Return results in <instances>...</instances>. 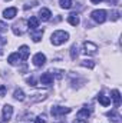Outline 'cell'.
<instances>
[{"mask_svg": "<svg viewBox=\"0 0 122 123\" xmlns=\"http://www.w3.org/2000/svg\"><path fill=\"white\" fill-rule=\"evenodd\" d=\"M6 1H10V0H6Z\"/></svg>", "mask_w": 122, "mask_h": 123, "instance_id": "33", "label": "cell"}, {"mask_svg": "<svg viewBox=\"0 0 122 123\" xmlns=\"http://www.w3.org/2000/svg\"><path fill=\"white\" fill-rule=\"evenodd\" d=\"M106 116L109 117V120H112V123H121V116H119V113L116 112V109H115V110L108 112V113H106Z\"/></svg>", "mask_w": 122, "mask_h": 123, "instance_id": "11", "label": "cell"}, {"mask_svg": "<svg viewBox=\"0 0 122 123\" xmlns=\"http://www.w3.org/2000/svg\"><path fill=\"white\" fill-rule=\"evenodd\" d=\"M4 31H7V25L4 22H0V33H4Z\"/></svg>", "mask_w": 122, "mask_h": 123, "instance_id": "27", "label": "cell"}, {"mask_svg": "<svg viewBox=\"0 0 122 123\" xmlns=\"http://www.w3.org/2000/svg\"><path fill=\"white\" fill-rule=\"evenodd\" d=\"M42 36H43V29H39L37 31L32 30V39H33V42H34V43H37V42H40V39H42Z\"/></svg>", "mask_w": 122, "mask_h": 123, "instance_id": "19", "label": "cell"}, {"mask_svg": "<svg viewBox=\"0 0 122 123\" xmlns=\"http://www.w3.org/2000/svg\"><path fill=\"white\" fill-rule=\"evenodd\" d=\"M53 73H55V76H56V79H62V76H63V74H62V73H63L62 70H55Z\"/></svg>", "mask_w": 122, "mask_h": 123, "instance_id": "29", "label": "cell"}, {"mask_svg": "<svg viewBox=\"0 0 122 123\" xmlns=\"http://www.w3.org/2000/svg\"><path fill=\"white\" fill-rule=\"evenodd\" d=\"M26 26H27V22H26L25 19H20L19 22H16V23L12 26L13 33H14L16 36H22V34H25V31H26Z\"/></svg>", "mask_w": 122, "mask_h": 123, "instance_id": "2", "label": "cell"}, {"mask_svg": "<svg viewBox=\"0 0 122 123\" xmlns=\"http://www.w3.org/2000/svg\"><path fill=\"white\" fill-rule=\"evenodd\" d=\"M16 14H17V9L16 7H9V9H6L3 12V17L4 19H13Z\"/></svg>", "mask_w": 122, "mask_h": 123, "instance_id": "12", "label": "cell"}, {"mask_svg": "<svg viewBox=\"0 0 122 123\" xmlns=\"http://www.w3.org/2000/svg\"><path fill=\"white\" fill-rule=\"evenodd\" d=\"M91 17L96 22V23L101 25V23H103V22L106 20V12H105V10H101V9H99V10H93L91 13Z\"/></svg>", "mask_w": 122, "mask_h": 123, "instance_id": "3", "label": "cell"}, {"mask_svg": "<svg viewBox=\"0 0 122 123\" xmlns=\"http://www.w3.org/2000/svg\"><path fill=\"white\" fill-rule=\"evenodd\" d=\"M19 55H20V59H22V60H27V57H29V47H27L26 44L20 46V49H19Z\"/></svg>", "mask_w": 122, "mask_h": 123, "instance_id": "17", "label": "cell"}, {"mask_svg": "<svg viewBox=\"0 0 122 123\" xmlns=\"http://www.w3.org/2000/svg\"><path fill=\"white\" fill-rule=\"evenodd\" d=\"M79 16L76 14V13H70L69 16H68V23L69 25H72V26H78L79 25Z\"/></svg>", "mask_w": 122, "mask_h": 123, "instance_id": "16", "label": "cell"}, {"mask_svg": "<svg viewBox=\"0 0 122 123\" xmlns=\"http://www.w3.org/2000/svg\"><path fill=\"white\" fill-rule=\"evenodd\" d=\"M62 9H70L72 7V0H61L59 1Z\"/></svg>", "mask_w": 122, "mask_h": 123, "instance_id": "22", "label": "cell"}, {"mask_svg": "<svg viewBox=\"0 0 122 123\" xmlns=\"http://www.w3.org/2000/svg\"><path fill=\"white\" fill-rule=\"evenodd\" d=\"M112 99H114V106H115V109H118L119 106H121V93L119 90H112Z\"/></svg>", "mask_w": 122, "mask_h": 123, "instance_id": "13", "label": "cell"}, {"mask_svg": "<svg viewBox=\"0 0 122 123\" xmlns=\"http://www.w3.org/2000/svg\"><path fill=\"white\" fill-rule=\"evenodd\" d=\"M12 115H13V106L4 105L3 106V122H9L12 119Z\"/></svg>", "mask_w": 122, "mask_h": 123, "instance_id": "10", "label": "cell"}, {"mask_svg": "<svg viewBox=\"0 0 122 123\" xmlns=\"http://www.w3.org/2000/svg\"><path fill=\"white\" fill-rule=\"evenodd\" d=\"M19 60H22L19 53H12V55L7 57V62H9V64H12V66H16V64H19Z\"/></svg>", "mask_w": 122, "mask_h": 123, "instance_id": "15", "label": "cell"}, {"mask_svg": "<svg viewBox=\"0 0 122 123\" xmlns=\"http://www.w3.org/2000/svg\"><path fill=\"white\" fill-rule=\"evenodd\" d=\"M98 100H99V103H101L102 106H109V105H111V97H109V96L101 94V96H98Z\"/></svg>", "mask_w": 122, "mask_h": 123, "instance_id": "21", "label": "cell"}, {"mask_svg": "<svg viewBox=\"0 0 122 123\" xmlns=\"http://www.w3.org/2000/svg\"><path fill=\"white\" fill-rule=\"evenodd\" d=\"M6 92H7L6 86H4V85H1V86H0V96H4V94H6Z\"/></svg>", "mask_w": 122, "mask_h": 123, "instance_id": "28", "label": "cell"}, {"mask_svg": "<svg viewBox=\"0 0 122 123\" xmlns=\"http://www.w3.org/2000/svg\"><path fill=\"white\" fill-rule=\"evenodd\" d=\"M50 16H52V13H50L49 9H40V12H39V19H40V20L47 22V20L50 19Z\"/></svg>", "mask_w": 122, "mask_h": 123, "instance_id": "14", "label": "cell"}, {"mask_svg": "<svg viewBox=\"0 0 122 123\" xmlns=\"http://www.w3.org/2000/svg\"><path fill=\"white\" fill-rule=\"evenodd\" d=\"M34 123H46V116L45 115H40L34 119Z\"/></svg>", "mask_w": 122, "mask_h": 123, "instance_id": "26", "label": "cell"}, {"mask_svg": "<svg viewBox=\"0 0 122 123\" xmlns=\"http://www.w3.org/2000/svg\"><path fill=\"white\" fill-rule=\"evenodd\" d=\"M40 83L45 85V86H50V85L53 83V74H52L50 72L43 73V74L40 76Z\"/></svg>", "mask_w": 122, "mask_h": 123, "instance_id": "9", "label": "cell"}, {"mask_svg": "<svg viewBox=\"0 0 122 123\" xmlns=\"http://www.w3.org/2000/svg\"><path fill=\"white\" fill-rule=\"evenodd\" d=\"M81 64H82L83 67H89V69H93V67H95V62L93 60H82Z\"/></svg>", "mask_w": 122, "mask_h": 123, "instance_id": "24", "label": "cell"}, {"mask_svg": "<svg viewBox=\"0 0 122 123\" xmlns=\"http://www.w3.org/2000/svg\"><path fill=\"white\" fill-rule=\"evenodd\" d=\"M27 27H30V30H36L39 27V19L34 17V16H32L30 19L27 20Z\"/></svg>", "mask_w": 122, "mask_h": 123, "instance_id": "18", "label": "cell"}, {"mask_svg": "<svg viewBox=\"0 0 122 123\" xmlns=\"http://www.w3.org/2000/svg\"><path fill=\"white\" fill-rule=\"evenodd\" d=\"M89 116H91V112H89L86 107H83V109H81V110L78 112V115H76V120L81 122V123H88Z\"/></svg>", "mask_w": 122, "mask_h": 123, "instance_id": "5", "label": "cell"}, {"mask_svg": "<svg viewBox=\"0 0 122 123\" xmlns=\"http://www.w3.org/2000/svg\"><path fill=\"white\" fill-rule=\"evenodd\" d=\"M45 63H46V56H45L43 53H36V55L33 56V64H34L36 67H42Z\"/></svg>", "mask_w": 122, "mask_h": 123, "instance_id": "8", "label": "cell"}, {"mask_svg": "<svg viewBox=\"0 0 122 123\" xmlns=\"http://www.w3.org/2000/svg\"><path fill=\"white\" fill-rule=\"evenodd\" d=\"M50 40H52V44L61 46V44H63L65 42L69 40V33H66L65 30H56L53 34H52Z\"/></svg>", "mask_w": 122, "mask_h": 123, "instance_id": "1", "label": "cell"}, {"mask_svg": "<svg viewBox=\"0 0 122 123\" xmlns=\"http://www.w3.org/2000/svg\"><path fill=\"white\" fill-rule=\"evenodd\" d=\"M52 115L55 116V117H61L62 115H68V113H70V107H63V106H53L52 107Z\"/></svg>", "mask_w": 122, "mask_h": 123, "instance_id": "4", "label": "cell"}, {"mask_svg": "<svg viewBox=\"0 0 122 123\" xmlns=\"http://www.w3.org/2000/svg\"><path fill=\"white\" fill-rule=\"evenodd\" d=\"M6 43H7V40H6L3 36H0V46H4Z\"/></svg>", "mask_w": 122, "mask_h": 123, "instance_id": "31", "label": "cell"}, {"mask_svg": "<svg viewBox=\"0 0 122 123\" xmlns=\"http://www.w3.org/2000/svg\"><path fill=\"white\" fill-rule=\"evenodd\" d=\"M101 1H103V0H91V3H92V4H99Z\"/></svg>", "mask_w": 122, "mask_h": 123, "instance_id": "32", "label": "cell"}, {"mask_svg": "<svg viewBox=\"0 0 122 123\" xmlns=\"http://www.w3.org/2000/svg\"><path fill=\"white\" fill-rule=\"evenodd\" d=\"M27 83H29L30 86H36V80H34L33 77H30V79H27Z\"/></svg>", "mask_w": 122, "mask_h": 123, "instance_id": "30", "label": "cell"}, {"mask_svg": "<svg viewBox=\"0 0 122 123\" xmlns=\"http://www.w3.org/2000/svg\"><path fill=\"white\" fill-rule=\"evenodd\" d=\"M118 19H119V12H118V10H114V12L111 13V20H112V22H116Z\"/></svg>", "mask_w": 122, "mask_h": 123, "instance_id": "25", "label": "cell"}, {"mask_svg": "<svg viewBox=\"0 0 122 123\" xmlns=\"http://www.w3.org/2000/svg\"><path fill=\"white\" fill-rule=\"evenodd\" d=\"M13 97H14L16 100H19V102H23V100L26 99L25 92H23L22 89H16V90H14V93H13Z\"/></svg>", "mask_w": 122, "mask_h": 123, "instance_id": "20", "label": "cell"}, {"mask_svg": "<svg viewBox=\"0 0 122 123\" xmlns=\"http://www.w3.org/2000/svg\"><path fill=\"white\" fill-rule=\"evenodd\" d=\"M78 55H79V52H78V46H76V44H73V46L70 47V57L75 60V59L78 57Z\"/></svg>", "mask_w": 122, "mask_h": 123, "instance_id": "23", "label": "cell"}, {"mask_svg": "<svg viewBox=\"0 0 122 123\" xmlns=\"http://www.w3.org/2000/svg\"><path fill=\"white\" fill-rule=\"evenodd\" d=\"M96 50H98V46L95 43H92V42H85L83 43V52L86 55L93 56V55H96Z\"/></svg>", "mask_w": 122, "mask_h": 123, "instance_id": "7", "label": "cell"}, {"mask_svg": "<svg viewBox=\"0 0 122 123\" xmlns=\"http://www.w3.org/2000/svg\"><path fill=\"white\" fill-rule=\"evenodd\" d=\"M47 96V92H42V90H34L30 94V103H36V102H40V100H45Z\"/></svg>", "mask_w": 122, "mask_h": 123, "instance_id": "6", "label": "cell"}]
</instances>
